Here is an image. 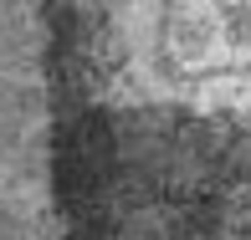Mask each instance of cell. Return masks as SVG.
<instances>
[{"mask_svg": "<svg viewBox=\"0 0 251 240\" xmlns=\"http://www.w3.org/2000/svg\"><path fill=\"white\" fill-rule=\"evenodd\" d=\"M67 240H251V112L93 118Z\"/></svg>", "mask_w": 251, "mask_h": 240, "instance_id": "obj_1", "label": "cell"}, {"mask_svg": "<svg viewBox=\"0 0 251 240\" xmlns=\"http://www.w3.org/2000/svg\"><path fill=\"white\" fill-rule=\"evenodd\" d=\"M87 133L67 16L0 5V240L72 235Z\"/></svg>", "mask_w": 251, "mask_h": 240, "instance_id": "obj_2", "label": "cell"}]
</instances>
